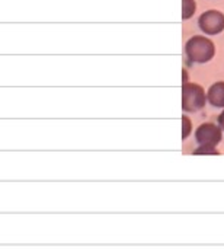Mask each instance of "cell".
I'll return each instance as SVG.
<instances>
[{
  "mask_svg": "<svg viewBox=\"0 0 224 249\" xmlns=\"http://www.w3.org/2000/svg\"><path fill=\"white\" fill-rule=\"evenodd\" d=\"M185 54L192 63H208L216 55V45L204 35H194L185 44Z\"/></svg>",
  "mask_w": 224,
  "mask_h": 249,
  "instance_id": "6da1fadb",
  "label": "cell"
},
{
  "mask_svg": "<svg viewBox=\"0 0 224 249\" xmlns=\"http://www.w3.org/2000/svg\"><path fill=\"white\" fill-rule=\"evenodd\" d=\"M207 95L201 85L185 83L182 85V111L184 112H198L206 107Z\"/></svg>",
  "mask_w": 224,
  "mask_h": 249,
  "instance_id": "7a4b0ae2",
  "label": "cell"
},
{
  "mask_svg": "<svg viewBox=\"0 0 224 249\" xmlns=\"http://www.w3.org/2000/svg\"><path fill=\"white\" fill-rule=\"evenodd\" d=\"M223 140V130L213 123H203L195 130V142L198 146L217 147Z\"/></svg>",
  "mask_w": 224,
  "mask_h": 249,
  "instance_id": "3957f363",
  "label": "cell"
},
{
  "mask_svg": "<svg viewBox=\"0 0 224 249\" xmlns=\"http://www.w3.org/2000/svg\"><path fill=\"white\" fill-rule=\"evenodd\" d=\"M198 26L206 35H219L224 31V13L217 9L204 12L198 19Z\"/></svg>",
  "mask_w": 224,
  "mask_h": 249,
  "instance_id": "277c9868",
  "label": "cell"
},
{
  "mask_svg": "<svg viewBox=\"0 0 224 249\" xmlns=\"http://www.w3.org/2000/svg\"><path fill=\"white\" fill-rule=\"evenodd\" d=\"M207 101L216 108H224V80L216 82L207 90Z\"/></svg>",
  "mask_w": 224,
  "mask_h": 249,
  "instance_id": "5b68a950",
  "label": "cell"
},
{
  "mask_svg": "<svg viewBox=\"0 0 224 249\" xmlns=\"http://www.w3.org/2000/svg\"><path fill=\"white\" fill-rule=\"evenodd\" d=\"M197 3L195 0H182V20H188L195 15Z\"/></svg>",
  "mask_w": 224,
  "mask_h": 249,
  "instance_id": "8992f818",
  "label": "cell"
},
{
  "mask_svg": "<svg viewBox=\"0 0 224 249\" xmlns=\"http://www.w3.org/2000/svg\"><path fill=\"white\" fill-rule=\"evenodd\" d=\"M191 134H192V121L187 114H184L182 115V142L187 140Z\"/></svg>",
  "mask_w": 224,
  "mask_h": 249,
  "instance_id": "52a82bcc",
  "label": "cell"
},
{
  "mask_svg": "<svg viewBox=\"0 0 224 249\" xmlns=\"http://www.w3.org/2000/svg\"><path fill=\"white\" fill-rule=\"evenodd\" d=\"M192 155H206V156H219L220 155V152H219V149L217 147H213V146H198L194 152H192Z\"/></svg>",
  "mask_w": 224,
  "mask_h": 249,
  "instance_id": "ba28073f",
  "label": "cell"
},
{
  "mask_svg": "<svg viewBox=\"0 0 224 249\" xmlns=\"http://www.w3.org/2000/svg\"><path fill=\"white\" fill-rule=\"evenodd\" d=\"M188 82H190L188 80V70L187 69H182V85H185Z\"/></svg>",
  "mask_w": 224,
  "mask_h": 249,
  "instance_id": "9c48e42d",
  "label": "cell"
},
{
  "mask_svg": "<svg viewBox=\"0 0 224 249\" xmlns=\"http://www.w3.org/2000/svg\"><path fill=\"white\" fill-rule=\"evenodd\" d=\"M217 121H219V127L224 131V111L219 115V120H217Z\"/></svg>",
  "mask_w": 224,
  "mask_h": 249,
  "instance_id": "30bf717a",
  "label": "cell"
}]
</instances>
